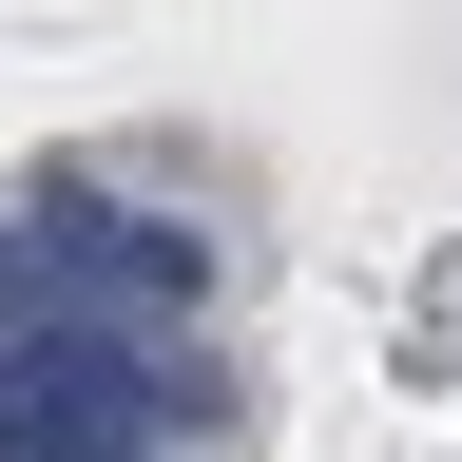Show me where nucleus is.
<instances>
[{"label": "nucleus", "mask_w": 462, "mask_h": 462, "mask_svg": "<svg viewBox=\"0 0 462 462\" xmlns=\"http://www.w3.org/2000/svg\"><path fill=\"white\" fill-rule=\"evenodd\" d=\"M20 251H39V309H116V328H154V309H193V289H212V231L97 193V173H58V193L20 212Z\"/></svg>", "instance_id": "nucleus-1"}, {"label": "nucleus", "mask_w": 462, "mask_h": 462, "mask_svg": "<svg viewBox=\"0 0 462 462\" xmlns=\"http://www.w3.org/2000/svg\"><path fill=\"white\" fill-rule=\"evenodd\" d=\"M20 328H39V251L0 231V346H20Z\"/></svg>", "instance_id": "nucleus-2"}]
</instances>
